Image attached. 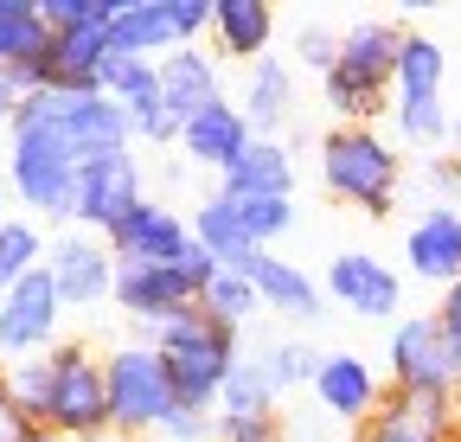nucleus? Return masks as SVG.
Instances as JSON below:
<instances>
[{
  "mask_svg": "<svg viewBox=\"0 0 461 442\" xmlns=\"http://www.w3.org/2000/svg\"><path fill=\"white\" fill-rule=\"evenodd\" d=\"M77 167L84 160L71 154V141L51 122V96L45 90L20 96L14 122H7V186H14V199L32 218H45V225H71L77 218Z\"/></svg>",
  "mask_w": 461,
  "mask_h": 442,
  "instance_id": "f257e3e1",
  "label": "nucleus"
},
{
  "mask_svg": "<svg viewBox=\"0 0 461 442\" xmlns=\"http://www.w3.org/2000/svg\"><path fill=\"white\" fill-rule=\"evenodd\" d=\"M397 45L403 26L397 20H353L339 32V59L321 77V96L339 116V129H372L378 109H391V77H397Z\"/></svg>",
  "mask_w": 461,
  "mask_h": 442,
  "instance_id": "f03ea898",
  "label": "nucleus"
},
{
  "mask_svg": "<svg viewBox=\"0 0 461 442\" xmlns=\"http://www.w3.org/2000/svg\"><path fill=\"white\" fill-rule=\"evenodd\" d=\"M160 359H167V378H173V398H180L186 410H218V392L230 365H238V327L212 320L205 308H186L173 314L167 327H154V334H141Z\"/></svg>",
  "mask_w": 461,
  "mask_h": 442,
  "instance_id": "7ed1b4c3",
  "label": "nucleus"
},
{
  "mask_svg": "<svg viewBox=\"0 0 461 442\" xmlns=\"http://www.w3.org/2000/svg\"><path fill=\"white\" fill-rule=\"evenodd\" d=\"M321 186L366 218H391L403 186V154L378 129H327L321 135Z\"/></svg>",
  "mask_w": 461,
  "mask_h": 442,
  "instance_id": "20e7f679",
  "label": "nucleus"
},
{
  "mask_svg": "<svg viewBox=\"0 0 461 442\" xmlns=\"http://www.w3.org/2000/svg\"><path fill=\"white\" fill-rule=\"evenodd\" d=\"M103 392H109V436H122V442H154L160 423L180 410L167 359L148 340H129L103 359Z\"/></svg>",
  "mask_w": 461,
  "mask_h": 442,
  "instance_id": "39448f33",
  "label": "nucleus"
},
{
  "mask_svg": "<svg viewBox=\"0 0 461 442\" xmlns=\"http://www.w3.org/2000/svg\"><path fill=\"white\" fill-rule=\"evenodd\" d=\"M45 359H51V404H45V423H39V429L65 436V442H103V436H109L103 359H96L84 340H58Z\"/></svg>",
  "mask_w": 461,
  "mask_h": 442,
  "instance_id": "423d86ee",
  "label": "nucleus"
},
{
  "mask_svg": "<svg viewBox=\"0 0 461 442\" xmlns=\"http://www.w3.org/2000/svg\"><path fill=\"white\" fill-rule=\"evenodd\" d=\"M384 384L411 398H461V365L442 340L436 314H397L384 340Z\"/></svg>",
  "mask_w": 461,
  "mask_h": 442,
  "instance_id": "0eeeda50",
  "label": "nucleus"
},
{
  "mask_svg": "<svg viewBox=\"0 0 461 442\" xmlns=\"http://www.w3.org/2000/svg\"><path fill=\"white\" fill-rule=\"evenodd\" d=\"M58 320H65V302H58L51 275L32 269L26 283H14L7 295H0V365L51 353L58 347Z\"/></svg>",
  "mask_w": 461,
  "mask_h": 442,
  "instance_id": "6e6552de",
  "label": "nucleus"
},
{
  "mask_svg": "<svg viewBox=\"0 0 461 442\" xmlns=\"http://www.w3.org/2000/svg\"><path fill=\"white\" fill-rule=\"evenodd\" d=\"M135 205H141V160L129 148L122 154H96V160L77 167V218H71L77 231L109 238Z\"/></svg>",
  "mask_w": 461,
  "mask_h": 442,
  "instance_id": "1a4fd4ad",
  "label": "nucleus"
},
{
  "mask_svg": "<svg viewBox=\"0 0 461 442\" xmlns=\"http://www.w3.org/2000/svg\"><path fill=\"white\" fill-rule=\"evenodd\" d=\"M45 275L65 308H96L115 295V250H109V238H90L71 225L45 244Z\"/></svg>",
  "mask_w": 461,
  "mask_h": 442,
  "instance_id": "9d476101",
  "label": "nucleus"
},
{
  "mask_svg": "<svg viewBox=\"0 0 461 442\" xmlns=\"http://www.w3.org/2000/svg\"><path fill=\"white\" fill-rule=\"evenodd\" d=\"M321 295L333 308H346V314H359V320H397L403 275L384 257H372V250H339L327 263V275H321Z\"/></svg>",
  "mask_w": 461,
  "mask_h": 442,
  "instance_id": "9b49d317",
  "label": "nucleus"
},
{
  "mask_svg": "<svg viewBox=\"0 0 461 442\" xmlns=\"http://www.w3.org/2000/svg\"><path fill=\"white\" fill-rule=\"evenodd\" d=\"M314 404H321V417H333V423H346V429H359L378 404H384V372L366 359V353H321V365H314Z\"/></svg>",
  "mask_w": 461,
  "mask_h": 442,
  "instance_id": "f8f14e48",
  "label": "nucleus"
},
{
  "mask_svg": "<svg viewBox=\"0 0 461 442\" xmlns=\"http://www.w3.org/2000/svg\"><path fill=\"white\" fill-rule=\"evenodd\" d=\"M45 96H51V122H58V135L71 141L77 160L135 148V129H129V116H122V103H109V96H65V90H45Z\"/></svg>",
  "mask_w": 461,
  "mask_h": 442,
  "instance_id": "ddd939ff",
  "label": "nucleus"
},
{
  "mask_svg": "<svg viewBox=\"0 0 461 442\" xmlns=\"http://www.w3.org/2000/svg\"><path fill=\"white\" fill-rule=\"evenodd\" d=\"M461 423V398H411V392H384V404L353 429V442H448Z\"/></svg>",
  "mask_w": 461,
  "mask_h": 442,
  "instance_id": "4468645a",
  "label": "nucleus"
},
{
  "mask_svg": "<svg viewBox=\"0 0 461 442\" xmlns=\"http://www.w3.org/2000/svg\"><path fill=\"white\" fill-rule=\"evenodd\" d=\"M109 250H115V263H180L193 250V225L173 205L141 199L122 225L109 231Z\"/></svg>",
  "mask_w": 461,
  "mask_h": 442,
  "instance_id": "2eb2a0df",
  "label": "nucleus"
},
{
  "mask_svg": "<svg viewBox=\"0 0 461 442\" xmlns=\"http://www.w3.org/2000/svg\"><path fill=\"white\" fill-rule=\"evenodd\" d=\"M403 269L417 283H436L448 289L461 275V205H429L417 212V225L403 231Z\"/></svg>",
  "mask_w": 461,
  "mask_h": 442,
  "instance_id": "dca6fc26",
  "label": "nucleus"
},
{
  "mask_svg": "<svg viewBox=\"0 0 461 442\" xmlns=\"http://www.w3.org/2000/svg\"><path fill=\"white\" fill-rule=\"evenodd\" d=\"M250 289H257V302L269 308V314H282V320H295V327H314L321 314H327V295H321V283L302 269V263H288V257H269V250H257L250 257Z\"/></svg>",
  "mask_w": 461,
  "mask_h": 442,
  "instance_id": "f3484780",
  "label": "nucleus"
},
{
  "mask_svg": "<svg viewBox=\"0 0 461 442\" xmlns=\"http://www.w3.org/2000/svg\"><path fill=\"white\" fill-rule=\"evenodd\" d=\"M250 141H257V135H250V122H244V109L230 103V96L205 103L199 116H186V122H180V148H186V160H193V167H212V174H224V167H238Z\"/></svg>",
  "mask_w": 461,
  "mask_h": 442,
  "instance_id": "a211bd4d",
  "label": "nucleus"
},
{
  "mask_svg": "<svg viewBox=\"0 0 461 442\" xmlns=\"http://www.w3.org/2000/svg\"><path fill=\"white\" fill-rule=\"evenodd\" d=\"M154 71H160V109H167L173 122L199 116L205 103H218V96H224V84H218V59H212V51H199V45L167 51Z\"/></svg>",
  "mask_w": 461,
  "mask_h": 442,
  "instance_id": "6ab92c4d",
  "label": "nucleus"
},
{
  "mask_svg": "<svg viewBox=\"0 0 461 442\" xmlns=\"http://www.w3.org/2000/svg\"><path fill=\"white\" fill-rule=\"evenodd\" d=\"M238 109H244L250 135L282 141L288 116H295V71H288L276 51H269V59H257V65L244 71V96H238Z\"/></svg>",
  "mask_w": 461,
  "mask_h": 442,
  "instance_id": "aec40b11",
  "label": "nucleus"
},
{
  "mask_svg": "<svg viewBox=\"0 0 461 442\" xmlns=\"http://www.w3.org/2000/svg\"><path fill=\"white\" fill-rule=\"evenodd\" d=\"M218 193L224 199H295V154L288 141H250L238 167L218 174Z\"/></svg>",
  "mask_w": 461,
  "mask_h": 442,
  "instance_id": "412c9836",
  "label": "nucleus"
},
{
  "mask_svg": "<svg viewBox=\"0 0 461 442\" xmlns=\"http://www.w3.org/2000/svg\"><path fill=\"white\" fill-rule=\"evenodd\" d=\"M109 51H122V59H148V65H160L167 51H180L173 7H167V0H122L115 20H109Z\"/></svg>",
  "mask_w": 461,
  "mask_h": 442,
  "instance_id": "4be33fe9",
  "label": "nucleus"
},
{
  "mask_svg": "<svg viewBox=\"0 0 461 442\" xmlns=\"http://www.w3.org/2000/svg\"><path fill=\"white\" fill-rule=\"evenodd\" d=\"M269 39H276V7L269 0H212V45L238 65L269 59Z\"/></svg>",
  "mask_w": 461,
  "mask_h": 442,
  "instance_id": "5701e85b",
  "label": "nucleus"
},
{
  "mask_svg": "<svg viewBox=\"0 0 461 442\" xmlns=\"http://www.w3.org/2000/svg\"><path fill=\"white\" fill-rule=\"evenodd\" d=\"M193 244L218 263V269H250V257H257V244H250V231H244V218H238V205H230L224 193H212V199H199L193 205Z\"/></svg>",
  "mask_w": 461,
  "mask_h": 442,
  "instance_id": "b1692460",
  "label": "nucleus"
},
{
  "mask_svg": "<svg viewBox=\"0 0 461 442\" xmlns=\"http://www.w3.org/2000/svg\"><path fill=\"white\" fill-rule=\"evenodd\" d=\"M45 45H51V32L39 20V0H0V77L45 59Z\"/></svg>",
  "mask_w": 461,
  "mask_h": 442,
  "instance_id": "393cba45",
  "label": "nucleus"
},
{
  "mask_svg": "<svg viewBox=\"0 0 461 442\" xmlns=\"http://www.w3.org/2000/svg\"><path fill=\"white\" fill-rule=\"evenodd\" d=\"M442 84H448V51H442L429 32H403L391 90H397V96H442Z\"/></svg>",
  "mask_w": 461,
  "mask_h": 442,
  "instance_id": "a878e982",
  "label": "nucleus"
},
{
  "mask_svg": "<svg viewBox=\"0 0 461 442\" xmlns=\"http://www.w3.org/2000/svg\"><path fill=\"white\" fill-rule=\"evenodd\" d=\"M276 404H282V392L269 384L263 359H238V365H230L224 392H218V417H269Z\"/></svg>",
  "mask_w": 461,
  "mask_h": 442,
  "instance_id": "bb28decb",
  "label": "nucleus"
},
{
  "mask_svg": "<svg viewBox=\"0 0 461 442\" xmlns=\"http://www.w3.org/2000/svg\"><path fill=\"white\" fill-rule=\"evenodd\" d=\"M45 231L32 225V218H7L0 225V295H7L14 283H26L32 269H45Z\"/></svg>",
  "mask_w": 461,
  "mask_h": 442,
  "instance_id": "cd10ccee",
  "label": "nucleus"
},
{
  "mask_svg": "<svg viewBox=\"0 0 461 442\" xmlns=\"http://www.w3.org/2000/svg\"><path fill=\"white\" fill-rule=\"evenodd\" d=\"M391 116H397V141H411V148H448L455 116H448L442 96H397Z\"/></svg>",
  "mask_w": 461,
  "mask_h": 442,
  "instance_id": "c85d7f7f",
  "label": "nucleus"
},
{
  "mask_svg": "<svg viewBox=\"0 0 461 442\" xmlns=\"http://www.w3.org/2000/svg\"><path fill=\"white\" fill-rule=\"evenodd\" d=\"M0 392L14 398L20 417H32V429L45 423V404H51V359H14V365H0Z\"/></svg>",
  "mask_w": 461,
  "mask_h": 442,
  "instance_id": "c756f323",
  "label": "nucleus"
},
{
  "mask_svg": "<svg viewBox=\"0 0 461 442\" xmlns=\"http://www.w3.org/2000/svg\"><path fill=\"white\" fill-rule=\"evenodd\" d=\"M96 90H103L109 103L135 109V103L160 96V71H154L148 59H122V51H109V59H103V77H96Z\"/></svg>",
  "mask_w": 461,
  "mask_h": 442,
  "instance_id": "7c9ffc66",
  "label": "nucleus"
},
{
  "mask_svg": "<svg viewBox=\"0 0 461 442\" xmlns=\"http://www.w3.org/2000/svg\"><path fill=\"white\" fill-rule=\"evenodd\" d=\"M199 308H205L212 320H224V327H238V334H244V320H250L263 302H257V289H250L244 269H218L212 283H205V295H199Z\"/></svg>",
  "mask_w": 461,
  "mask_h": 442,
  "instance_id": "2f4dec72",
  "label": "nucleus"
},
{
  "mask_svg": "<svg viewBox=\"0 0 461 442\" xmlns=\"http://www.w3.org/2000/svg\"><path fill=\"white\" fill-rule=\"evenodd\" d=\"M257 359H263V372H269V384H276L282 398L302 392V384H314V365H321V353L308 340H269Z\"/></svg>",
  "mask_w": 461,
  "mask_h": 442,
  "instance_id": "473e14b6",
  "label": "nucleus"
},
{
  "mask_svg": "<svg viewBox=\"0 0 461 442\" xmlns=\"http://www.w3.org/2000/svg\"><path fill=\"white\" fill-rule=\"evenodd\" d=\"M230 205H238V218H244V231H250L257 250H269L276 238L295 231V199H230Z\"/></svg>",
  "mask_w": 461,
  "mask_h": 442,
  "instance_id": "72a5a7b5",
  "label": "nucleus"
},
{
  "mask_svg": "<svg viewBox=\"0 0 461 442\" xmlns=\"http://www.w3.org/2000/svg\"><path fill=\"white\" fill-rule=\"evenodd\" d=\"M122 0H39L45 32H77V26H109Z\"/></svg>",
  "mask_w": 461,
  "mask_h": 442,
  "instance_id": "f704fd0d",
  "label": "nucleus"
},
{
  "mask_svg": "<svg viewBox=\"0 0 461 442\" xmlns=\"http://www.w3.org/2000/svg\"><path fill=\"white\" fill-rule=\"evenodd\" d=\"M333 59H339V32L333 26H295V65L302 71H314V77H327L333 71Z\"/></svg>",
  "mask_w": 461,
  "mask_h": 442,
  "instance_id": "c9c22d12",
  "label": "nucleus"
},
{
  "mask_svg": "<svg viewBox=\"0 0 461 442\" xmlns=\"http://www.w3.org/2000/svg\"><path fill=\"white\" fill-rule=\"evenodd\" d=\"M218 442H288V423H282V410H269V417H218Z\"/></svg>",
  "mask_w": 461,
  "mask_h": 442,
  "instance_id": "e433bc0d",
  "label": "nucleus"
},
{
  "mask_svg": "<svg viewBox=\"0 0 461 442\" xmlns=\"http://www.w3.org/2000/svg\"><path fill=\"white\" fill-rule=\"evenodd\" d=\"M154 442H218V410H173L167 423H160V436Z\"/></svg>",
  "mask_w": 461,
  "mask_h": 442,
  "instance_id": "4c0bfd02",
  "label": "nucleus"
},
{
  "mask_svg": "<svg viewBox=\"0 0 461 442\" xmlns=\"http://www.w3.org/2000/svg\"><path fill=\"white\" fill-rule=\"evenodd\" d=\"M423 180H429L436 205H455V199H461V160H455V154H429V167H423Z\"/></svg>",
  "mask_w": 461,
  "mask_h": 442,
  "instance_id": "58836bf2",
  "label": "nucleus"
},
{
  "mask_svg": "<svg viewBox=\"0 0 461 442\" xmlns=\"http://www.w3.org/2000/svg\"><path fill=\"white\" fill-rule=\"evenodd\" d=\"M436 314V327H442V340H448V353H455V365H461V275L442 289V302L429 308Z\"/></svg>",
  "mask_w": 461,
  "mask_h": 442,
  "instance_id": "ea45409f",
  "label": "nucleus"
},
{
  "mask_svg": "<svg viewBox=\"0 0 461 442\" xmlns=\"http://www.w3.org/2000/svg\"><path fill=\"white\" fill-rule=\"evenodd\" d=\"M173 7V32H180V45H193L199 32H212V0H167Z\"/></svg>",
  "mask_w": 461,
  "mask_h": 442,
  "instance_id": "a19ab883",
  "label": "nucleus"
},
{
  "mask_svg": "<svg viewBox=\"0 0 461 442\" xmlns=\"http://www.w3.org/2000/svg\"><path fill=\"white\" fill-rule=\"evenodd\" d=\"M0 442H32V417H20L7 392H0Z\"/></svg>",
  "mask_w": 461,
  "mask_h": 442,
  "instance_id": "79ce46f5",
  "label": "nucleus"
},
{
  "mask_svg": "<svg viewBox=\"0 0 461 442\" xmlns=\"http://www.w3.org/2000/svg\"><path fill=\"white\" fill-rule=\"evenodd\" d=\"M14 109H20V96H14V84H7V77H0V129L14 122Z\"/></svg>",
  "mask_w": 461,
  "mask_h": 442,
  "instance_id": "37998d69",
  "label": "nucleus"
},
{
  "mask_svg": "<svg viewBox=\"0 0 461 442\" xmlns=\"http://www.w3.org/2000/svg\"><path fill=\"white\" fill-rule=\"evenodd\" d=\"M448 154L461 160V109H455V129H448Z\"/></svg>",
  "mask_w": 461,
  "mask_h": 442,
  "instance_id": "c03bdc74",
  "label": "nucleus"
},
{
  "mask_svg": "<svg viewBox=\"0 0 461 442\" xmlns=\"http://www.w3.org/2000/svg\"><path fill=\"white\" fill-rule=\"evenodd\" d=\"M32 442H65V436H51V429H32Z\"/></svg>",
  "mask_w": 461,
  "mask_h": 442,
  "instance_id": "a18cd8bd",
  "label": "nucleus"
},
{
  "mask_svg": "<svg viewBox=\"0 0 461 442\" xmlns=\"http://www.w3.org/2000/svg\"><path fill=\"white\" fill-rule=\"evenodd\" d=\"M7 218H14V212H7V186H0V225H7Z\"/></svg>",
  "mask_w": 461,
  "mask_h": 442,
  "instance_id": "49530a36",
  "label": "nucleus"
},
{
  "mask_svg": "<svg viewBox=\"0 0 461 442\" xmlns=\"http://www.w3.org/2000/svg\"><path fill=\"white\" fill-rule=\"evenodd\" d=\"M288 442H321V436H288Z\"/></svg>",
  "mask_w": 461,
  "mask_h": 442,
  "instance_id": "de8ad7c7",
  "label": "nucleus"
},
{
  "mask_svg": "<svg viewBox=\"0 0 461 442\" xmlns=\"http://www.w3.org/2000/svg\"><path fill=\"white\" fill-rule=\"evenodd\" d=\"M448 442H461V423H455V429H448Z\"/></svg>",
  "mask_w": 461,
  "mask_h": 442,
  "instance_id": "09e8293b",
  "label": "nucleus"
}]
</instances>
